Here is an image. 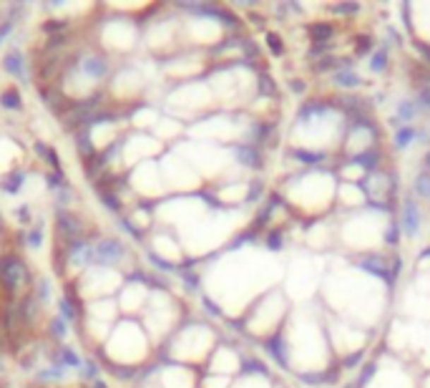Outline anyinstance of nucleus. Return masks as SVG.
<instances>
[{
    "mask_svg": "<svg viewBox=\"0 0 430 388\" xmlns=\"http://www.w3.org/2000/svg\"><path fill=\"white\" fill-rule=\"evenodd\" d=\"M420 207L415 199H407L405 204H402V212H400V230L405 232L407 237H418L420 232Z\"/></svg>",
    "mask_w": 430,
    "mask_h": 388,
    "instance_id": "nucleus-1",
    "label": "nucleus"
},
{
    "mask_svg": "<svg viewBox=\"0 0 430 388\" xmlns=\"http://www.w3.org/2000/svg\"><path fill=\"white\" fill-rule=\"evenodd\" d=\"M335 83H340V86H345V88H357L362 83V78L350 69V64H342L338 71H335Z\"/></svg>",
    "mask_w": 430,
    "mask_h": 388,
    "instance_id": "nucleus-2",
    "label": "nucleus"
},
{
    "mask_svg": "<svg viewBox=\"0 0 430 388\" xmlns=\"http://www.w3.org/2000/svg\"><path fill=\"white\" fill-rule=\"evenodd\" d=\"M307 33H310V41L317 43V46H322V43H327L330 38H333L335 28L330 23H312L310 28H307Z\"/></svg>",
    "mask_w": 430,
    "mask_h": 388,
    "instance_id": "nucleus-3",
    "label": "nucleus"
},
{
    "mask_svg": "<svg viewBox=\"0 0 430 388\" xmlns=\"http://www.w3.org/2000/svg\"><path fill=\"white\" fill-rule=\"evenodd\" d=\"M415 139H418V131H415L413 124H407V127H400L395 131V139H393V144H395V149H407V146L413 144Z\"/></svg>",
    "mask_w": 430,
    "mask_h": 388,
    "instance_id": "nucleus-4",
    "label": "nucleus"
},
{
    "mask_svg": "<svg viewBox=\"0 0 430 388\" xmlns=\"http://www.w3.org/2000/svg\"><path fill=\"white\" fill-rule=\"evenodd\" d=\"M20 93H18V86H11L0 93V106L3 109H20Z\"/></svg>",
    "mask_w": 430,
    "mask_h": 388,
    "instance_id": "nucleus-5",
    "label": "nucleus"
},
{
    "mask_svg": "<svg viewBox=\"0 0 430 388\" xmlns=\"http://www.w3.org/2000/svg\"><path fill=\"white\" fill-rule=\"evenodd\" d=\"M415 116H418V104H415V101H402V104L398 106L395 119H398V122H405V127L413 122Z\"/></svg>",
    "mask_w": 430,
    "mask_h": 388,
    "instance_id": "nucleus-6",
    "label": "nucleus"
},
{
    "mask_svg": "<svg viewBox=\"0 0 430 388\" xmlns=\"http://www.w3.org/2000/svg\"><path fill=\"white\" fill-rule=\"evenodd\" d=\"M370 71L373 74H383L385 69H388V51L385 48H378V51H373L370 53Z\"/></svg>",
    "mask_w": 430,
    "mask_h": 388,
    "instance_id": "nucleus-7",
    "label": "nucleus"
},
{
    "mask_svg": "<svg viewBox=\"0 0 430 388\" xmlns=\"http://www.w3.org/2000/svg\"><path fill=\"white\" fill-rule=\"evenodd\" d=\"M415 194L423 199H428L430 202V172H420L418 177H415V184H413Z\"/></svg>",
    "mask_w": 430,
    "mask_h": 388,
    "instance_id": "nucleus-8",
    "label": "nucleus"
},
{
    "mask_svg": "<svg viewBox=\"0 0 430 388\" xmlns=\"http://www.w3.org/2000/svg\"><path fill=\"white\" fill-rule=\"evenodd\" d=\"M237 154L241 157V162L247 164V167H259V151L254 149V144H244L237 149Z\"/></svg>",
    "mask_w": 430,
    "mask_h": 388,
    "instance_id": "nucleus-9",
    "label": "nucleus"
},
{
    "mask_svg": "<svg viewBox=\"0 0 430 388\" xmlns=\"http://www.w3.org/2000/svg\"><path fill=\"white\" fill-rule=\"evenodd\" d=\"M355 162L360 164V167H365V169H375V167H378V162H380V151L378 149H367V151H362V154H357Z\"/></svg>",
    "mask_w": 430,
    "mask_h": 388,
    "instance_id": "nucleus-10",
    "label": "nucleus"
},
{
    "mask_svg": "<svg viewBox=\"0 0 430 388\" xmlns=\"http://www.w3.org/2000/svg\"><path fill=\"white\" fill-rule=\"evenodd\" d=\"M355 53L357 56H370V53H373V38H370V35H357Z\"/></svg>",
    "mask_w": 430,
    "mask_h": 388,
    "instance_id": "nucleus-11",
    "label": "nucleus"
},
{
    "mask_svg": "<svg viewBox=\"0 0 430 388\" xmlns=\"http://www.w3.org/2000/svg\"><path fill=\"white\" fill-rule=\"evenodd\" d=\"M267 46H270V51L275 53V56H282L285 53V46H282V38L277 33H267Z\"/></svg>",
    "mask_w": 430,
    "mask_h": 388,
    "instance_id": "nucleus-12",
    "label": "nucleus"
},
{
    "mask_svg": "<svg viewBox=\"0 0 430 388\" xmlns=\"http://www.w3.org/2000/svg\"><path fill=\"white\" fill-rule=\"evenodd\" d=\"M292 154H294V157H297V159H302V162H307V164L320 162V159H322V154H312V151H302V149L292 151Z\"/></svg>",
    "mask_w": 430,
    "mask_h": 388,
    "instance_id": "nucleus-13",
    "label": "nucleus"
},
{
    "mask_svg": "<svg viewBox=\"0 0 430 388\" xmlns=\"http://www.w3.org/2000/svg\"><path fill=\"white\" fill-rule=\"evenodd\" d=\"M420 106H425V109H430V81L423 86V91H420Z\"/></svg>",
    "mask_w": 430,
    "mask_h": 388,
    "instance_id": "nucleus-14",
    "label": "nucleus"
},
{
    "mask_svg": "<svg viewBox=\"0 0 430 388\" xmlns=\"http://www.w3.org/2000/svg\"><path fill=\"white\" fill-rule=\"evenodd\" d=\"M398 232H400V227L393 225L390 232H388V245H398Z\"/></svg>",
    "mask_w": 430,
    "mask_h": 388,
    "instance_id": "nucleus-15",
    "label": "nucleus"
},
{
    "mask_svg": "<svg viewBox=\"0 0 430 388\" xmlns=\"http://www.w3.org/2000/svg\"><path fill=\"white\" fill-rule=\"evenodd\" d=\"M335 13H355L357 11V6L352 3V6H338V8H333Z\"/></svg>",
    "mask_w": 430,
    "mask_h": 388,
    "instance_id": "nucleus-16",
    "label": "nucleus"
},
{
    "mask_svg": "<svg viewBox=\"0 0 430 388\" xmlns=\"http://www.w3.org/2000/svg\"><path fill=\"white\" fill-rule=\"evenodd\" d=\"M267 242H270L272 245V247H280V232H272V235H270V237H267Z\"/></svg>",
    "mask_w": 430,
    "mask_h": 388,
    "instance_id": "nucleus-17",
    "label": "nucleus"
},
{
    "mask_svg": "<svg viewBox=\"0 0 430 388\" xmlns=\"http://www.w3.org/2000/svg\"><path fill=\"white\" fill-rule=\"evenodd\" d=\"M292 88H294L297 93H302V91H304V81H292Z\"/></svg>",
    "mask_w": 430,
    "mask_h": 388,
    "instance_id": "nucleus-18",
    "label": "nucleus"
},
{
    "mask_svg": "<svg viewBox=\"0 0 430 388\" xmlns=\"http://www.w3.org/2000/svg\"><path fill=\"white\" fill-rule=\"evenodd\" d=\"M423 162H425V172H430V149L425 151V159H423Z\"/></svg>",
    "mask_w": 430,
    "mask_h": 388,
    "instance_id": "nucleus-19",
    "label": "nucleus"
}]
</instances>
